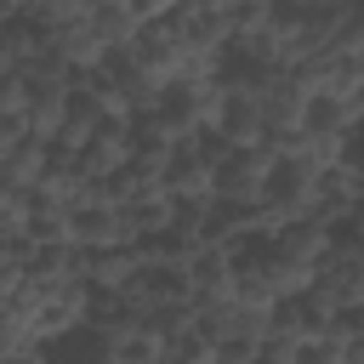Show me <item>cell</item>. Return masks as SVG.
I'll return each mask as SVG.
<instances>
[{"label": "cell", "mask_w": 364, "mask_h": 364, "mask_svg": "<svg viewBox=\"0 0 364 364\" xmlns=\"http://www.w3.org/2000/svg\"><path fill=\"white\" fill-rule=\"evenodd\" d=\"M6 199H11V182H6V171H0V205H6Z\"/></svg>", "instance_id": "16"}, {"label": "cell", "mask_w": 364, "mask_h": 364, "mask_svg": "<svg viewBox=\"0 0 364 364\" xmlns=\"http://www.w3.org/2000/svg\"><path fill=\"white\" fill-rule=\"evenodd\" d=\"M216 131H222L233 148L267 142V119H262V102H256V91H228V108H222Z\"/></svg>", "instance_id": "12"}, {"label": "cell", "mask_w": 364, "mask_h": 364, "mask_svg": "<svg viewBox=\"0 0 364 364\" xmlns=\"http://www.w3.org/2000/svg\"><path fill=\"white\" fill-rule=\"evenodd\" d=\"M284 262H301V267H318L324 256H330V245H336V228H324V222H307V216H296V222H284L273 239H267Z\"/></svg>", "instance_id": "10"}, {"label": "cell", "mask_w": 364, "mask_h": 364, "mask_svg": "<svg viewBox=\"0 0 364 364\" xmlns=\"http://www.w3.org/2000/svg\"><path fill=\"white\" fill-rule=\"evenodd\" d=\"M165 188H171V199H216V165L199 154V136H193L188 148L171 154Z\"/></svg>", "instance_id": "9"}, {"label": "cell", "mask_w": 364, "mask_h": 364, "mask_svg": "<svg viewBox=\"0 0 364 364\" xmlns=\"http://www.w3.org/2000/svg\"><path fill=\"white\" fill-rule=\"evenodd\" d=\"M336 46L353 51V57H364V0L347 6V23H341V40H336Z\"/></svg>", "instance_id": "14"}, {"label": "cell", "mask_w": 364, "mask_h": 364, "mask_svg": "<svg viewBox=\"0 0 364 364\" xmlns=\"http://www.w3.org/2000/svg\"><path fill=\"white\" fill-rule=\"evenodd\" d=\"M336 239H347V245H358V250H364V199L347 210V222L336 228Z\"/></svg>", "instance_id": "15"}, {"label": "cell", "mask_w": 364, "mask_h": 364, "mask_svg": "<svg viewBox=\"0 0 364 364\" xmlns=\"http://www.w3.org/2000/svg\"><path fill=\"white\" fill-rule=\"evenodd\" d=\"M171 119H182L188 131H210L228 108V85L216 74H193V80H171L165 85V102H159Z\"/></svg>", "instance_id": "2"}, {"label": "cell", "mask_w": 364, "mask_h": 364, "mask_svg": "<svg viewBox=\"0 0 364 364\" xmlns=\"http://www.w3.org/2000/svg\"><path fill=\"white\" fill-rule=\"evenodd\" d=\"M46 165H51V136H34V131H23V136L6 148V159H0L6 182H11V188H23V193H34V188H40Z\"/></svg>", "instance_id": "11"}, {"label": "cell", "mask_w": 364, "mask_h": 364, "mask_svg": "<svg viewBox=\"0 0 364 364\" xmlns=\"http://www.w3.org/2000/svg\"><path fill=\"white\" fill-rule=\"evenodd\" d=\"M131 154H136V142H131V119H102V125L91 131V142L80 148V165H85L91 176H114V171L131 165Z\"/></svg>", "instance_id": "6"}, {"label": "cell", "mask_w": 364, "mask_h": 364, "mask_svg": "<svg viewBox=\"0 0 364 364\" xmlns=\"http://www.w3.org/2000/svg\"><path fill=\"white\" fill-rule=\"evenodd\" d=\"M256 102H262V119H267V136H284L307 119V85L290 74V68H273L262 85H256Z\"/></svg>", "instance_id": "4"}, {"label": "cell", "mask_w": 364, "mask_h": 364, "mask_svg": "<svg viewBox=\"0 0 364 364\" xmlns=\"http://www.w3.org/2000/svg\"><path fill=\"white\" fill-rule=\"evenodd\" d=\"M136 273H142L136 245H102V250L80 245V279H85L91 290H119V284H131Z\"/></svg>", "instance_id": "7"}, {"label": "cell", "mask_w": 364, "mask_h": 364, "mask_svg": "<svg viewBox=\"0 0 364 364\" xmlns=\"http://www.w3.org/2000/svg\"><path fill=\"white\" fill-rule=\"evenodd\" d=\"M273 171H279V142H250V148H233L222 165H216V199L228 205H262L273 193Z\"/></svg>", "instance_id": "1"}, {"label": "cell", "mask_w": 364, "mask_h": 364, "mask_svg": "<svg viewBox=\"0 0 364 364\" xmlns=\"http://www.w3.org/2000/svg\"><path fill=\"white\" fill-rule=\"evenodd\" d=\"M313 290H324L341 313L347 307H358L364 301V250L358 245H347V239H336L330 245V256L318 262V273H313Z\"/></svg>", "instance_id": "3"}, {"label": "cell", "mask_w": 364, "mask_h": 364, "mask_svg": "<svg viewBox=\"0 0 364 364\" xmlns=\"http://www.w3.org/2000/svg\"><path fill=\"white\" fill-rule=\"evenodd\" d=\"M6 17H17V11H11V0H0V23H6Z\"/></svg>", "instance_id": "17"}, {"label": "cell", "mask_w": 364, "mask_h": 364, "mask_svg": "<svg viewBox=\"0 0 364 364\" xmlns=\"http://www.w3.org/2000/svg\"><path fill=\"white\" fill-rule=\"evenodd\" d=\"M91 23H97V34L108 40V51H119V46H131L136 34H142V11H136V0H97L91 11H85Z\"/></svg>", "instance_id": "13"}, {"label": "cell", "mask_w": 364, "mask_h": 364, "mask_svg": "<svg viewBox=\"0 0 364 364\" xmlns=\"http://www.w3.org/2000/svg\"><path fill=\"white\" fill-rule=\"evenodd\" d=\"M273 142H279V159H290V165H301V171H318V176L347 159V136L313 131V125H296V131H284V136H273Z\"/></svg>", "instance_id": "5"}, {"label": "cell", "mask_w": 364, "mask_h": 364, "mask_svg": "<svg viewBox=\"0 0 364 364\" xmlns=\"http://www.w3.org/2000/svg\"><path fill=\"white\" fill-rule=\"evenodd\" d=\"M51 57L68 63V68H102L108 63V40L97 34L91 17H74V23L51 28Z\"/></svg>", "instance_id": "8"}]
</instances>
